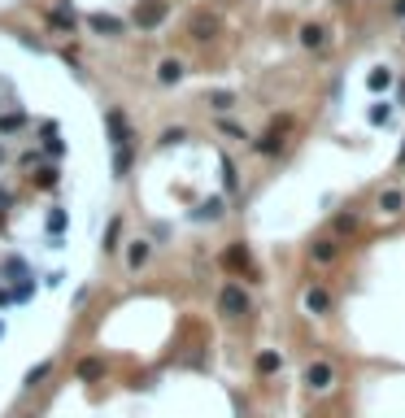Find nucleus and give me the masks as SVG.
<instances>
[{
    "label": "nucleus",
    "instance_id": "f257e3e1",
    "mask_svg": "<svg viewBox=\"0 0 405 418\" xmlns=\"http://www.w3.org/2000/svg\"><path fill=\"white\" fill-rule=\"evenodd\" d=\"M218 310L226 314V318H240V314H249V292L240 283H226L222 292H218Z\"/></svg>",
    "mask_w": 405,
    "mask_h": 418
},
{
    "label": "nucleus",
    "instance_id": "f03ea898",
    "mask_svg": "<svg viewBox=\"0 0 405 418\" xmlns=\"http://www.w3.org/2000/svg\"><path fill=\"white\" fill-rule=\"evenodd\" d=\"M331 383H336L331 362H310V366H305V388H310V392H327Z\"/></svg>",
    "mask_w": 405,
    "mask_h": 418
},
{
    "label": "nucleus",
    "instance_id": "7ed1b4c3",
    "mask_svg": "<svg viewBox=\"0 0 405 418\" xmlns=\"http://www.w3.org/2000/svg\"><path fill=\"white\" fill-rule=\"evenodd\" d=\"M161 22H166V5H161V0H144V5L135 9V26L140 31H153Z\"/></svg>",
    "mask_w": 405,
    "mask_h": 418
},
{
    "label": "nucleus",
    "instance_id": "20e7f679",
    "mask_svg": "<svg viewBox=\"0 0 405 418\" xmlns=\"http://www.w3.org/2000/svg\"><path fill=\"white\" fill-rule=\"evenodd\" d=\"M305 310L310 314H327L331 310V292L327 287H310V292H305Z\"/></svg>",
    "mask_w": 405,
    "mask_h": 418
},
{
    "label": "nucleus",
    "instance_id": "39448f33",
    "mask_svg": "<svg viewBox=\"0 0 405 418\" xmlns=\"http://www.w3.org/2000/svg\"><path fill=\"white\" fill-rule=\"evenodd\" d=\"M88 26H92V31H101V35H122V22H118V18H109V13H92Z\"/></svg>",
    "mask_w": 405,
    "mask_h": 418
},
{
    "label": "nucleus",
    "instance_id": "423d86ee",
    "mask_svg": "<svg viewBox=\"0 0 405 418\" xmlns=\"http://www.w3.org/2000/svg\"><path fill=\"white\" fill-rule=\"evenodd\" d=\"M283 371V358L274 349H266V353H257V375H279Z\"/></svg>",
    "mask_w": 405,
    "mask_h": 418
},
{
    "label": "nucleus",
    "instance_id": "0eeeda50",
    "mask_svg": "<svg viewBox=\"0 0 405 418\" xmlns=\"http://www.w3.org/2000/svg\"><path fill=\"white\" fill-rule=\"evenodd\" d=\"M149 253H153V244H149V240H135V244L126 249V266H131V270H140L144 262H149Z\"/></svg>",
    "mask_w": 405,
    "mask_h": 418
},
{
    "label": "nucleus",
    "instance_id": "6e6552de",
    "mask_svg": "<svg viewBox=\"0 0 405 418\" xmlns=\"http://www.w3.org/2000/svg\"><path fill=\"white\" fill-rule=\"evenodd\" d=\"M379 209H383V214H401V209H405V192H397V187L379 192Z\"/></svg>",
    "mask_w": 405,
    "mask_h": 418
},
{
    "label": "nucleus",
    "instance_id": "1a4fd4ad",
    "mask_svg": "<svg viewBox=\"0 0 405 418\" xmlns=\"http://www.w3.org/2000/svg\"><path fill=\"white\" fill-rule=\"evenodd\" d=\"M226 266H231V270H249V275H257L253 262H249V249H240V244L226 249Z\"/></svg>",
    "mask_w": 405,
    "mask_h": 418
},
{
    "label": "nucleus",
    "instance_id": "9d476101",
    "mask_svg": "<svg viewBox=\"0 0 405 418\" xmlns=\"http://www.w3.org/2000/svg\"><path fill=\"white\" fill-rule=\"evenodd\" d=\"M157 78H161V83H179V78H183V66H179V61H161V66H157Z\"/></svg>",
    "mask_w": 405,
    "mask_h": 418
},
{
    "label": "nucleus",
    "instance_id": "9b49d317",
    "mask_svg": "<svg viewBox=\"0 0 405 418\" xmlns=\"http://www.w3.org/2000/svg\"><path fill=\"white\" fill-rule=\"evenodd\" d=\"M301 44L305 48H322V44H327V31H322V26H301Z\"/></svg>",
    "mask_w": 405,
    "mask_h": 418
},
{
    "label": "nucleus",
    "instance_id": "f8f14e48",
    "mask_svg": "<svg viewBox=\"0 0 405 418\" xmlns=\"http://www.w3.org/2000/svg\"><path fill=\"white\" fill-rule=\"evenodd\" d=\"M336 253H340V249H336V240H318V244L310 249L314 262H336Z\"/></svg>",
    "mask_w": 405,
    "mask_h": 418
},
{
    "label": "nucleus",
    "instance_id": "ddd939ff",
    "mask_svg": "<svg viewBox=\"0 0 405 418\" xmlns=\"http://www.w3.org/2000/svg\"><path fill=\"white\" fill-rule=\"evenodd\" d=\"M48 22H53L57 31H74V13L70 9H53V13H48Z\"/></svg>",
    "mask_w": 405,
    "mask_h": 418
},
{
    "label": "nucleus",
    "instance_id": "4468645a",
    "mask_svg": "<svg viewBox=\"0 0 405 418\" xmlns=\"http://www.w3.org/2000/svg\"><path fill=\"white\" fill-rule=\"evenodd\" d=\"M257 153H266V157H270V153H279V126H274L270 135H262V144H257Z\"/></svg>",
    "mask_w": 405,
    "mask_h": 418
},
{
    "label": "nucleus",
    "instance_id": "2eb2a0df",
    "mask_svg": "<svg viewBox=\"0 0 405 418\" xmlns=\"http://www.w3.org/2000/svg\"><path fill=\"white\" fill-rule=\"evenodd\" d=\"M209 105H214L218 114H226V109L235 105V96H231V92H214V96H209Z\"/></svg>",
    "mask_w": 405,
    "mask_h": 418
},
{
    "label": "nucleus",
    "instance_id": "dca6fc26",
    "mask_svg": "<svg viewBox=\"0 0 405 418\" xmlns=\"http://www.w3.org/2000/svg\"><path fill=\"white\" fill-rule=\"evenodd\" d=\"M101 371H105V366L96 362V358H88V362H78V379H96V375H101Z\"/></svg>",
    "mask_w": 405,
    "mask_h": 418
},
{
    "label": "nucleus",
    "instance_id": "f3484780",
    "mask_svg": "<svg viewBox=\"0 0 405 418\" xmlns=\"http://www.w3.org/2000/svg\"><path fill=\"white\" fill-rule=\"evenodd\" d=\"M366 83H370V92H379V87H388V83H392V74H388V70H375V74L366 78Z\"/></svg>",
    "mask_w": 405,
    "mask_h": 418
},
{
    "label": "nucleus",
    "instance_id": "a211bd4d",
    "mask_svg": "<svg viewBox=\"0 0 405 418\" xmlns=\"http://www.w3.org/2000/svg\"><path fill=\"white\" fill-rule=\"evenodd\" d=\"M336 231H358V218H353V214H340L336 218Z\"/></svg>",
    "mask_w": 405,
    "mask_h": 418
},
{
    "label": "nucleus",
    "instance_id": "6ab92c4d",
    "mask_svg": "<svg viewBox=\"0 0 405 418\" xmlns=\"http://www.w3.org/2000/svg\"><path fill=\"white\" fill-rule=\"evenodd\" d=\"M48 371H53V362H44V366H35V371L26 375V383H40V379H48Z\"/></svg>",
    "mask_w": 405,
    "mask_h": 418
},
{
    "label": "nucleus",
    "instance_id": "aec40b11",
    "mask_svg": "<svg viewBox=\"0 0 405 418\" xmlns=\"http://www.w3.org/2000/svg\"><path fill=\"white\" fill-rule=\"evenodd\" d=\"M388 114H392L388 105H375V109H370V122H388Z\"/></svg>",
    "mask_w": 405,
    "mask_h": 418
},
{
    "label": "nucleus",
    "instance_id": "412c9836",
    "mask_svg": "<svg viewBox=\"0 0 405 418\" xmlns=\"http://www.w3.org/2000/svg\"><path fill=\"white\" fill-rule=\"evenodd\" d=\"M392 13H397V18H405V0H397V5H392Z\"/></svg>",
    "mask_w": 405,
    "mask_h": 418
},
{
    "label": "nucleus",
    "instance_id": "4be33fe9",
    "mask_svg": "<svg viewBox=\"0 0 405 418\" xmlns=\"http://www.w3.org/2000/svg\"><path fill=\"white\" fill-rule=\"evenodd\" d=\"M401 101H405V87H401Z\"/></svg>",
    "mask_w": 405,
    "mask_h": 418
},
{
    "label": "nucleus",
    "instance_id": "5701e85b",
    "mask_svg": "<svg viewBox=\"0 0 405 418\" xmlns=\"http://www.w3.org/2000/svg\"><path fill=\"white\" fill-rule=\"evenodd\" d=\"M401 162H405V149H401Z\"/></svg>",
    "mask_w": 405,
    "mask_h": 418
}]
</instances>
